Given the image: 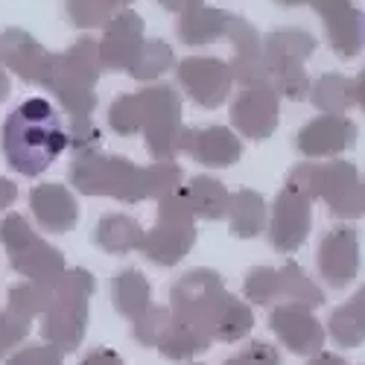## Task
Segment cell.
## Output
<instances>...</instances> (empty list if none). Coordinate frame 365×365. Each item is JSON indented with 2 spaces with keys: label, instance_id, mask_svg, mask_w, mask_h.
I'll return each mask as SVG.
<instances>
[{
  "label": "cell",
  "instance_id": "cell-1",
  "mask_svg": "<svg viewBox=\"0 0 365 365\" xmlns=\"http://www.w3.org/2000/svg\"><path fill=\"white\" fill-rule=\"evenodd\" d=\"M68 178L82 196H111L117 202H146L161 199L181 187L185 173L175 161H155L149 167H138L123 155H103L100 149L73 155Z\"/></svg>",
  "mask_w": 365,
  "mask_h": 365
},
{
  "label": "cell",
  "instance_id": "cell-2",
  "mask_svg": "<svg viewBox=\"0 0 365 365\" xmlns=\"http://www.w3.org/2000/svg\"><path fill=\"white\" fill-rule=\"evenodd\" d=\"M108 126L123 135H140L146 140L149 155L155 161H175L181 140V97L170 85H149L132 94L117 97L108 108Z\"/></svg>",
  "mask_w": 365,
  "mask_h": 365
},
{
  "label": "cell",
  "instance_id": "cell-3",
  "mask_svg": "<svg viewBox=\"0 0 365 365\" xmlns=\"http://www.w3.org/2000/svg\"><path fill=\"white\" fill-rule=\"evenodd\" d=\"M0 146L15 173L36 178L68 149L65 123L44 97H29L6 117Z\"/></svg>",
  "mask_w": 365,
  "mask_h": 365
},
{
  "label": "cell",
  "instance_id": "cell-4",
  "mask_svg": "<svg viewBox=\"0 0 365 365\" xmlns=\"http://www.w3.org/2000/svg\"><path fill=\"white\" fill-rule=\"evenodd\" d=\"M103 71L106 68L100 58V41L82 36L71 44V50L53 53L41 88L53 91V97L62 103L68 117H91V111L97 108L94 88Z\"/></svg>",
  "mask_w": 365,
  "mask_h": 365
},
{
  "label": "cell",
  "instance_id": "cell-5",
  "mask_svg": "<svg viewBox=\"0 0 365 365\" xmlns=\"http://www.w3.org/2000/svg\"><path fill=\"white\" fill-rule=\"evenodd\" d=\"M97 284L85 269H65L62 275L53 281L50 304L41 313V333L44 339L56 348L76 351L85 339V324H88V301L94 295Z\"/></svg>",
  "mask_w": 365,
  "mask_h": 365
},
{
  "label": "cell",
  "instance_id": "cell-6",
  "mask_svg": "<svg viewBox=\"0 0 365 365\" xmlns=\"http://www.w3.org/2000/svg\"><path fill=\"white\" fill-rule=\"evenodd\" d=\"M287 181L298 185L310 199L327 202L333 217H339V220L365 217L362 181H359V173L351 161H324V164L304 161V164L289 170Z\"/></svg>",
  "mask_w": 365,
  "mask_h": 365
},
{
  "label": "cell",
  "instance_id": "cell-7",
  "mask_svg": "<svg viewBox=\"0 0 365 365\" xmlns=\"http://www.w3.org/2000/svg\"><path fill=\"white\" fill-rule=\"evenodd\" d=\"M234 295L225 289L220 272L214 269H190L185 272L170 289V310L175 322L193 324L196 330L207 333L214 339V333L231 307Z\"/></svg>",
  "mask_w": 365,
  "mask_h": 365
},
{
  "label": "cell",
  "instance_id": "cell-8",
  "mask_svg": "<svg viewBox=\"0 0 365 365\" xmlns=\"http://www.w3.org/2000/svg\"><path fill=\"white\" fill-rule=\"evenodd\" d=\"M193 210L187 202L185 185L175 187L173 193L158 199V220L155 228L143 234L140 255L155 266H175L185 260V255L196 242V222Z\"/></svg>",
  "mask_w": 365,
  "mask_h": 365
},
{
  "label": "cell",
  "instance_id": "cell-9",
  "mask_svg": "<svg viewBox=\"0 0 365 365\" xmlns=\"http://www.w3.org/2000/svg\"><path fill=\"white\" fill-rule=\"evenodd\" d=\"M0 242L9 255V266L26 281L53 284L65 272V255L41 240L21 214H6L0 220Z\"/></svg>",
  "mask_w": 365,
  "mask_h": 365
},
{
  "label": "cell",
  "instance_id": "cell-10",
  "mask_svg": "<svg viewBox=\"0 0 365 365\" xmlns=\"http://www.w3.org/2000/svg\"><path fill=\"white\" fill-rule=\"evenodd\" d=\"M313 225V199L304 193L298 185L287 181L281 193L275 196L269 217V242L281 255H292L304 246V240Z\"/></svg>",
  "mask_w": 365,
  "mask_h": 365
},
{
  "label": "cell",
  "instance_id": "cell-11",
  "mask_svg": "<svg viewBox=\"0 0 365 365\" xmlns=\"http://www.w3.org/2000/svg\"><path fill=\"white\" fill-rule=\"evenodd\" d=\"M175 79L202 108H220L231 94V68L217 56H187L175 65Z\"/></svg>",
  "mask_w": 365,
  "mask_h": 365
},
{
  "label": "cell",
  "instance_id": "cell-12",
  "mask_svg": "<svg viewBox=\"0 0 365 365\" xmlns=\"http://www.w3.org/2000/svg\"><path fill=\"white\" fill-rule=\"evenodd\" d=\"M278 114H281V97L269 82L242 85V91L234 97L231 106V123L242 138L266 140L278 129Z\"/></svg>",
  "mask_w": 365,
  "mask_h": 365
},
{
  "label": "cell",
  "instance_id": "cell-13",
  "mask_svg": "<svg viewBox=\"0 0 365 365\" xmlns=\"http://www.w3.org/2000/svg\"><path fill=\"white\" fill-rule=\"evenodd\" d=\"M322 18L327 44L339 58H354L365 47V15L354 6V0H307Z\"/></svg>",
  "mask_w": 365,
  "mask_h": 365
},
{
  "label": "cell",
  "instance_id": "cell-14",
  "mask_svg": "<svg viewBox=\"0 0 365 365\" xmlns=\"http://www.w3.org/2000/svg\"><path fill=\"white\" fill-rule=\"evenodd\" d=\"M319 275L330 289H345L359 272V234L351 225L330 228L319 242Z\"/></svg>",
  "mask_w": 365,
  "mask_h": 365
},
{
  "label": "cell",
  "instance_id": "cell-15",
  "mask_svg": "<svg viewBox=\"0 0 365 365\" xmlns=\"http://www.w3.org/2000/svg\"><path fill=\"white\" fill-rule=\"evenodd\" d=\"M269 327L275 330L281 345L298 356H313L324 348V327L313 316V307H304V304L295 301L278 304L269 316Z\"/></svg>",
  "mask_w": 365,
  "mask_h": 365
},
{
  "label": "cell",
  "instance_id": "cell-16",
  "mask_svg": "<svg viewBox=\"0 0 365 365\" xmlns=\"http://www.w3.org/2000/svg\"><path fill=\"white\" fill-rule=\"evenodd\" d=\"M356 123L345 114H322L301 126L295 135V149L304 158H333L354 149Z\"/></svg>",
  "mask_w": 365,
  "mask_h": 365
},
{
  "label": "cell",
  "instance_id": "cell-17",
  "mask_svg": "<svg viewBox=\"0 0 365 365\" xmlns=\"http://www.w3.org/2000/svg\"><path fill=\"white\" fill-rule=\"evenodd\" d=\"M143 18L132 9L117 12L108 24L100 41V58L106 71L129 73L132 65L138 62V56L143 50Z\"/></svg>",
  "mask_w": 365,
  "mask_h": 365
},
{
  "label": "cell",
  "instance_id": "cell-18",
  "mask_svg": "<svg viewBox=\"0 0 365 365\" xmlns=\"http://www.w3.org/2000/svg\"><path fill=\"white\" fill-rule=\"evenodd\" d=\"M181 155H190L205 167H231L242 158V140L228 126H205V129H181L178 140Z\"/></svg>",
  "mask_w": 365,
  "mask_h": 365
},
{
  "label": "cell",
  "instance_id": "cell-19",
  "mask_svg": "<svg viewBox=\"0 0 365 365\" xmlns=\"http://www.w3.org/2000/svg\"><path fill=\"white\" fill-rule=\"evenodd\" d=\"M50 58H53V53H47L33 36L24 33V29L9 26L0 33V62H4V68L15 71L24 82L41 85L50 71Z\"/></svg>",
  "mask_w": 365,
  "mask_h": 365
},
{
  "label": "cell",
  "instance_id": "cell-20",
  "mask_svg": "<svg viewBox=\"0 0 365 365\" xmlns=\"http://www.w3.org/2000/svg\"><path fill=\"white\" fill-rule=\"evenodd\" d=\"M29 207H33L36 222L50 234H68L79 222L76 196L71 193V187L58 185V181L36 185L29 190Z\"/></svg>",
  "mask_w": 365,
  "mask_h": 365
},
{
  "label": "cell",
  "instance_id": "cell-21",
  "mask_svg": "<svg viewBox=\"0 0 365 365\" xmlns=\"http://www.w3.org/2000/svg\"><path fill=\"white\" fill-rule=\"evenodd\" d=\"M231 47H234V58H231V76L240 85H255V82H269V68H266V56H263V38L257 36V29L240 18L234 21V29L228 36Z\"/></svg>",
  "mask_w": 365,
  "mask_h": 365
},
{
  "label": "cell",
  "instance_id": "cell-22",
  "mask_svg": "<svg viewBox=\"0 0 365 365\" xmlns=\"http://www.w3.org/2000/svg\"><path fill=\"white\" fill-rule=\"evenodd\" d=\"M237 15L225 12V9H214V6H199L193 12H185L178 18L175 33L187 47H205L217 38H228L234 29Z\"/></svg>",
  "mask_w": 365,
  "mask_h": 365
},
{
  "label": "cell",
  "instance_id": "cell-23",
  "mask_svg": "<svg viewBox=\"0 0 365 365\" xmlns=\"http://www.w3.org/2000/svg\"><path fill=\"white\" fill-rule=\"evenodd\" d=\"M228 231L240 240H252L266 231L269 207L257 190H237L228 199Z\"/></svg>",
  "mask_w": 365,
  "mask_h": 365
},
{
  "label": "cell",
  "instance_id": "cell-24",
  "mask_svg": "<svg viewBox=\"0 0 365 365\" xmlns=\"http://www.w3.org/2000/svg\"><path fill=\"white\" fill-rule=\"evenodd\" d=\"M143 228L135 217L129 214H106L97 228H94V240L97 246L108 255H129V252H140V242H143Z\"/></svg>",
  "mask_w": 365,
  "mask_h": 365
},
{
  "label": "cell",
  "instance_id": "cell-25",
  "mask_svg": "<svg viewBox=\"0 0 365 365\" xmlns=\"http://www.w3.org/2000/svg\"><path fill=\"white\" fill-rule=\"evenodd\" d=\"M327 330L336 345L359 348L365 342V284L354 292L351 301L339 304L327 319Z\"/></svg>",
  "mask_w": 365,
  "mask_h": 365
},
{
  "label": "cell",
  "instance_id": "cell-26",
  "mask_svg": "<svg viewBox=\"0 0 365 365\" xmlns=\"http://www.w3.org/2000/svg\"><path fill=\"white\" fill-rule=\"evenodd\" d=\"M152 301V287L140 269H123L111 278V304L120 316L138 319Z\"/></svg>",
  "mask_w": 365,
  "mask_h": 365
},
{
  "label": "cell",
  "instance_id": "cell-27",
  "mask_svg": "<svg viewBox=\"0 0 365 365\" xmlns=\"http://www.w3.org/2000/svg\"><path fill=\"white\" fill-rule=\"evenodd\" d=\"M185 190H187V202H190L193 217L210 220V222L225 220L231 193L225 190L222 181L210 178V175H196V178H190V185H185Z\"/></svg>",
  "mask_w": 365,
  "mask_h": 365
},
{
  "label": "cell",
  "instance_id": "cell-28",
  "mask_svg": "<svg viewBox=\"0 0 365 365\" xmlns=\"http://www.w3.org/2000/svg\"><path fill=\"white\" fill-rule=\"evenodd\" d=\"M313 106L322 114H345L354 103V79L342 76V73H322L313 85H310V94Z\"/></svg>",
  "mask_w": 365,
  "mask_h": 365
},
{
  "label": "cell",
  "instance_id": "cell-29",
  "mask_svg": "<svg viewBox=\"0 0 365 365\" xmlns=\"http://www.w3.org/2000/svg\"><path fill=\"white\" fill-rule=\"evenodd\" d=\"M316 53V38L307 29L298 26H287V29H275L263 38V56L266 62L272 58H289V62H307Z\"/></svg>",
  "mask_w": 365,
  "mask_h": 365
},
{
  "label": "cell",
  "instance_id": "cell-30",
  "mask_svg": "<svg viewBox=\"0 0 365 365\" xmlns=\"http://www.w3.org/2000/svg\"><path fill=\"white\" fill-rule=\"evenodd\" d=\"M278 301H295V304H304V307H322L324 304V292L307 278L298 263H284L278 269Z\"/></svg>",
  "mask_w": 365,
  "mask_h": 365
},
{
  "label": "cell",
  "instance_id": "cell-31",
  "mask_svg": "<svg viewBox=\"0 0 365 365\" xmlns=\"http://www.w3.org/2000/svg\"><path fill=\"white\" fill-rule=\"evenodd\" d=\"M210 342H214V339H210L207 333L196 330L193 324H185V322H175V319H173V324H170V330H167V336L161 339L158 351H161V356L181 362V359H190V356L207 351Z\"/></svg>",
  "mask_w": 365,
  "mask_h": 365
},
{
  "label": "cell",
  "instance_id": "cell-32",
  "mask_svg": "<svg viewBox=\"0 0 365 365\" xmlns=\"http://www.w3.org/2000/svg\"><path fill=\"white\" fill-rule=\"evenodd\" d=\"M132 0H68L65 9L73 26L79 29H94L106 26L117 12H123Z\"/></svg>",
  "mask_w": 365,
  "mask_h": 365
},
{
  "label": "cell",
  "instance_id": "cell-33",
  "mask_svg": "<svg viewBox=\"0 0 365 365\" xmlns=\"http://www.w3.org/2000/svg\"><path fill=\"white\" fill-rule=\"evenodd\" d=\"M173 65H175L173 47L167 41H161V38H149V41H143V50L138 56V62L132 65L129 76L138 79V82H149V79L164 76Z\"/></svg>",
  "mask_w": 365,
  "mask_h": 365
},
{
  "label": "cell",
  "instance_id": "cell-34",
  "mask_svg": "<svg viewBox=\"0 0 365 365\" xmlns=\"http://www.w3.org/2000/svg\"><path fill=\"white\" fill-rule=\"evenodd\" d=\"M50 289L53 284H44V281H26V284H18L9 289V304L6 307L26 316V319H36L47 310L50 304Z\"/></svg>",
  "mask_w": 365,
  "mask_h": 365
},
{
  "label": "cell",
  "instance_id": "cell-35",
  "mask_svg": "<svg viewBox=\"0 0 365 365\" xmlns=\"http://www.w3.org/2000/svg\"><path fill=\"white\" fill-rule=\"evenodd\" d=\"M132 322H135L132 324V336L146 348H158L161 339L167 336L170 324H173V310L170 307H152L149 304V307Z\"/></svg>",
  "mask_w": 365,
  "mask_h": 365
},
{
  "label": "cell",
  "instance_id": "cell-36",
  "mask_svg": "<svg viewBox=\"0 0 365 365\" xmlns=\"http://www.w3.org/2000/svg\"><path fill=\"white\" fill-rule=\"evenodd\" d=\"M255 327V313L249 304H242L240 298L231 301V307L225 310L217 333H214V342H240V339H246L249 333Z\"/></svg>",
  "mask_w": 365,
  "mask_h": 365
},
{
  "label": "cell",
  "instance_id": "cell-37",
  "mask_svg": "<svg viewBox=\"0 0 365 365\" xmlns=\"http://www.w3.org/2000/svg\"><path fill=\"white\" fill-rule=\"evenodd\" d=\"M242 292H246V298L255 301L257 307H269L272 301H278V269H272V266L249 269Z\"/></svg>",
  "mask_w": 365,
  "mask_h": 365
},
{
  "label": "cell",
  "instance_id": "cell-38",
  "mask_svg": "<svg viewBox=\"0 0 365 365\" xmlns=\"http://www.w3.org/2000/svg\"><path fill=\"white\" fill-rule=\"evenodd\" d=\"M65 135H68V146L73 149V155H82V152L100 149V138H103L100 126H97L91 117H68Z\"/></svg>",
  "mask_w": 365,
  "mask_h": 365
},
{
  "label": "cell",
  "instance_id": "cell-39",
  "mask_svg": "<svg viewBox=\"0 0 365 365\" xmlns=\"http://www.w3.org/2000/svg\"><path fill=\"white\" fill-rule=\"evenodd\" d=\"M29 324H33V319H26V316H21V313H15L9 307L0 313V359L9 356L26 339Z\"/></svg>",
  "mask_w": 365,
  "mask_h": 365
},
{
  "label": "cell",
  "instance_id": "cell-40",
  "mask_svg": "<svg viewBox=\"0 0 365 365\" xmlns=\"http://www.w3.org/2000/svg\"><path fill=\"white\" fill-rule=\"evenodd\" d=\"M6 365H65V351L56 345H26L6 356Z\"/></svg>",
  "mask_w": 365,
  "mask_h": 365
},
{
  "label": "cell",
  "instance_id": "cell-41",
  "mask_svg": "<svg viewBox=\"0 0 365 365\" xmlns=\"http://www.w3.org/2000/svg\"><path fill=\"white\" fill-rule=\"evenodd\" d=\"M222 365H281V354L269 342H249L240 354H234Z\"/></svg>",
  "mask_w": 365,
  "mask_h": 365
},
{
  "label": "cell",
  "instance_id": "cell-42",
  "mask_svg": "<svg viewBox=\"0 0 365 365\" xmlns=\"http://www.w3.org/2000/svg\"><path fill=\"white\" fill-rule=\"evenodd\" d=\"M82 365H123V359H120L114 351H108V348H94L82 359Z\"/></svg>",
  "mask_w": 365,
  "mask_h": 365
},
{
  "label": "cell",
  "instance_id": "cell-43",
  "mask_svg": "<svg viewBox=\"0 0 365 365\" xmlns=\"http://www.w3.org/2000/svg\"><path fill=\"white\" fill-rule=\"evenodd\" d=\"M158 4L167 9V12H175V15H185V12H193L199 6H205V0H158Z\"/></svg>",
  "mask_w": 365,
  "mask_h": 365
},
{
  "label": "cell",
  "instance_id": "cell-44",
  "mask_svg": "<svg viewBox=\"0 0 365 365\" xmlns=\"http://www.w3.org/2000/svg\"><path fill=\"white\" fill-rule=\"evenodd\" d=\"M15 199H18V187L12 185L9 178H0V210L12 207V205H15Z\"/></svg>",
  "mask_w": 365,
  "mask_h": 365
},
{
  "label": "cell",
  "instance_id": "cell-45",
  "mask_svg": "<svg viewBox=\"0 0 365 365\" xmlns=\"http://www.w3.org/2000/svg\"><path fill=\"white\" fill-rule=\"evenodd\" d=\"M307 365H348L342 356H336V354H327V351H319V354H313L310 356V362Z\"/></svg>",
  "mask_w": 365,
  "mask_h": 365
},
{
  "label": "cell",
  "instance_id": "cell-46",
  "mask_svg": "<svg viewBox=\"0 0 365 365\" xmlns=\"http://www.w3.org/2000/svg\"><path fill=\"white\" fill-rule=\"evenodd\" d=\"M354 103L365 111V68L359 71V76L354 79Z\"/></svg>",
  "mask_w": 365,
  "mask_h": 365
},
{
  "label": "cell",
  "instance_id": "cell-47",
  "mask_svg": "<svg viewBox=\"0 0 365 365\" xmlns=\"http://www.w3.org/2000/svg\"><path fill=\"white\" fill-rule=\"evenodd\" d=\"M9 91H12V82H9V73H6L4 62H0V103L9 97Z\"/></svg>",
  "mask_w": 365,
  "mask_h": 365
},
{
  "label": "cell",
  "instance_id": "cell-48",
  "mask_svg": "<svg viewBox=\"0 0 365 365\" xmlns=\"http://www.w3.org/2000/svg\"><path fill=\"white\" fill-rule=\"evenodd\" d=\"M275 4H281V6H304L307 0H275Z\"/></svg>",
  "mask_w": 365,
  "mask_h": 365
},
{
  "label": "cell",
  "instance_id": "cell-49",
  "mask_svg": "<svg viewBox=\"0 0 365 365\" xmlns=\"http://www.w3.org/2000/svg\"><path fill=\"white\" fill-rule=\"evenodd\" d=\"M362 193H365V181H362Z\"/></svg>",
  "mask_w": 365,
  "mask_h": 365
}]
</instances>
